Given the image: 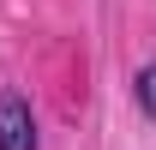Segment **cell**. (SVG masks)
I'll use <instances>...</instances> for the list:
<instances>
[{
  "label": "cell",
  "mask_w": 156,
  "mask_h": 150,
  "mask_svg": "<svg viewBox=\"0 0 156 150\" xmlns=\"http://www.w3.org/2000/svg\"><path fill=\"white\" fill-rule=\"evenodd\" d=\"M0 150H36V114L18 90H0Z\"/></svg>",
  "instance_id": "obj_1"
},
{
  "label": "cell",
  "mask_w": 156,
  "mask_h": 150,
  "mask_svg": "<svg viewBox=\"0 0 156 150\" xmlns=\"http://www.w3.org/2000/svg\"><path fill=\"white\" fill-rule=\"evenodd\" d=\"M132 90H138V108L156 120V66H144V72H138V84H132Z\"/></svg>",
  "instance_id": "obj_2"
}]
</instances>
